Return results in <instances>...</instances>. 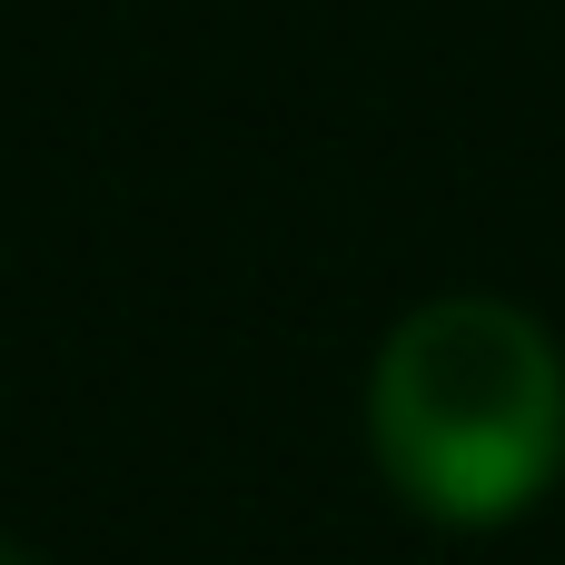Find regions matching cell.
Masks as SVG:
<instances>
[{"label":"cell","instance_id":"6da1fadb","mask_svg":"<svg viewBox=\"0 0 565 565\" xmlns=\"http://www.w3.org/2000/svg\"><path fill=\"white\" fill-rule=\"evenodd\" d=\"M377 477L437 526H507L565 477V348L507 298H427L367 367Z\"/></svg>","mask_w":565,"mask_h":565},{"label":"cell","instance_id":"7a4b0ae2","mask_svg":"<svg viewBox=\"0 0 565 565\" xmlns=\"http://www.w3.org/2000/svg\"><path fill=\"white\" fill-rule=\"evenodd\" d=\"M0 565H50L40 546H20V536H0Z\"/></svg>","mask_w":565,"mask_h":565}]
</instances>
